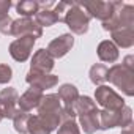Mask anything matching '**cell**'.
Returning <instances> with one entry per match:
<instances>
[{
    "label": "cell",
    "mask_w": 134,
    "mask_h": 134,
    "mask_svg": "<svg viewBox=\"0 0 134 134\" xmlns=\"http://www.w3.org/2000/svg\"><path fill=\"white\" fill-rule=\"evenodd\" d=\"M107 81L120 88L126 96L134 95V71L125 68L123 65H114L107 70Z\"/></svg>",
    "instance_id": "6da1fadb"
},
{
    "label": "cell",
    "mask_w": 134,
    "mask_h": 134,
    "mask_svg": "<svg viewBox=\"0 0 134 134\" xmlns=\"http://www.w3.org/2000/svg\"><path fill=\"white\" fill-rule=\"evenodd\" d=\"M132 123V110L131 107L125 106L120 110H101L99 112V129H109V128H129Z\"/></svg>",
    "instance_id": "7a4b0ae2"
},
{
    "label": "cell",
    "mask_w": 134,
    "mask_h": 134,
    "mask_svg": "<svg viewBox=\"0 0 134 134\" xmlns=\"http://www.w3.org/2000/svg\"><path fill=\"white\" fill-rule=\"evenodd\" d=\"M90 19H92V18L87 14V11H85L77 2H73V3H71V7L66 10L65 18H63V21L66 22V25H68V27L71 29V32L76 33V35H84V33H87Z\"/></svg>",
    "instance_id": "3957f363"
},
{
    "label": "cell",
    "mask_w": 134,
    "mask_h": 134,
    "mask_svg": "<svg viewBox=\"0 0 134 134\" xmlns=\"http://www.w3.org/2000/svg\"><path fill=\"white\" fill-rule=\"evenodd\" d=\"M90 18H96L99 21H107L110 16H114L117 11L121 10L123 3L121 2H101V0H95V2H87V3H79Z\"/></svg>",
    "instance_id": "277c9868"
},
{
    "label": "cell",
    "mask_w": 134,
    "mask_h": 134,
    "mask_svg": "<svg viewBox=\"0 0 134 134\" xmlns=\"http://www.w3.org/2000/svg\"><path fill=\"white\" fill-rule=\"evenodd\" d=\"M95 99L99 106H103L107 110H120L125 107V99L110 87L99 85L95 92Z\"/></svg>",
    "instance_id": "5b68a950"
},
{
    "label": "cell",
    "mask_w": 134,
    "mask_h": 134,
    "mask_svg": "<svg viewBox=\"0 0 134 134\" xmlns=\"http://www.w3.org/2000/svg\"><path fill=\"white\" fill-rule=\"evenodd\" d=\"M11 35L18 36V38H21V36H32V38L36 40V38H40L43 35V29L32 18H21V19L13 21Z\"/></svg>",
    "instance_id": "8992f818"
},
{
    "label": "cell",
    "mask_w": 134,
    "mask_h": 134,
    "mask_svg": "<svg viewBox=\"0 0 134 134\" xmlns=\"http://www.w3.org/2000/svg\"><path fill=\"white\" fill-rule=\"evenodd\" d=\"M18 99L19 95L16 92V88H3L0 92V114H2L3 118H14V115L18 114Z\"/></svg>",
    "instance_id": "52a82bcc"
},
{
    "label": "cell",
    "mask_w": 134,
    "mask_h": 134,
    "mask_svg": "<svg viewBox=\"0 0 134 134\" xmlns=\"http://www.w3.org/2000/svg\"><path fill=\"white\" fill-rule=\"evenodd\" d=\"M35 41L36 40L32 38V36H21V38L14 40L10 44V54H11V57L16 62H25L30 57V54H32Z\"/></svg>",
    "instance_id": "ba28073f"
},
{
    "label": "cell",
    "mask_w": 134,
    "mask_h": 134,
    "mask_svg": "<svg viewBox=\"0 0 134 134\" xmlns=\"http://www.w3.org/2000/svg\"><path fill=\"white\" fill-rule=\"evenodd\" d=\"M73 44H74V38H73V35L65 33V35H60L58 38L52 40V41L49 43V46H47L46 51L51 54L52 58H60V57L66 55V54L71 51Z\"/></svg>",
    "instance_id": "9c48e42d"
},
{
    "label": "cell",
    "mask_w": 134,
    "mask_h": 134,
    "mask_svg": "<svg viewBox=\"0 0 134 134\" xmlns=\"http://www.w3.org/2000/svg\"><path fill=\"white\" fill-rule=\"evenodd\" d=\"M54 68V58L46 49H40L33 54L32 63H30V71L41 73V74H49V71Z\"/></svg>",
    "instance_id": "30bf717a"
},
{
    "label": "cell",
    "mask_w": 134,
    "mask_h": 134,
    "mask_svg": "<svg viewBox=\"0 0 134 134\" xmlns=\"http://www.w3.org/2000/svg\"><path fill=\"white\" fill-rule=\"evenodd\" d=\"M25 81H27V84H30V87H35V88L43 92L46 88H52L54 85H57L58 77L54 74H41V73L29 71Z\"/></svg>",
    "instance_id": "8fae6325"
},
{
    "label": "cell",
    "mask_w": 134,
    "mask_h": 134,
    "mask_svg": "<svg viewBox=\"0 0 134 134\" xmlns=\"http://www.w3.org/2000/svg\"><path fill=\"white\" fill-rule=\"evenodd\" d=\"M41 98H43V92L38 90V88H35V87H30V88H29L22 96H19V99H18L19 110H22V112H29V110L38 107Z\"/></svg>",
    "instance_id": "7c38bea8"
},
{
    "label": "cell",
    "mask_w": 134,
    "mask_h": 134,
    "mask_svg": "<svg viewBox=\"0 0 134 134\" xmlns=\"http://www.w3.org/2000/svg\"><path fill=\"white\" fill-rule=\"evenodd\" d=\"M112 33V43L117 47L128 49L134 44V27H120Z\"/></svg>",
    "instance_id": "4fadbf2b"
},
{
    "label": "cell",
    "mask_w": 134,
    "mask_h": 134,
    "mask_svg": "<svg viewBox=\"0 0 134 134\" xmlns=\"http://www.w3.org/2000/svg\"><path fill=\"white\" fill-rule=\"evenodd\" d=\"M38 115H54L60 114L62 106H60V98L58 95H43L40 104H38Z\"/></svg>",
    "instance_id": "5bb4252c"
},
{
    "label": "cell",
    "mask_w": 134,
    "mask_h": 134,
    "mask_svg": "<svg viewBox=\"0 0 134 134\" xmlns=\"http://www.w3.org/2000/svg\"><path fill=\"white\" fill-rule=\"evenodd\" d=\"M79 121L85 134H93L96 129H99V110L96 109L87 114H81Z\"/></svg>",
    "instance_id": "9a60e30c"
},
{
    "label": "cell",
    "mask_w": 134,
    "mask_h": 134,
    "mask_svg": "<svg viewBox=\"0 0 134 134\" xmlns=\"http://www.w3.org/2000/svg\"><path fill=\"white\" fill-rule=\"evenodd\" d=\"M98 57H99V60H103V62L114 63V62H117V58H118V47H117L112 41H109V40L101 41L99 46H98Z\"/></svg>",
    "instance_id": "2e32d148"
},
{
    "label": "cell",
    "mask_w": 134,
    "mask_h": 134,
    "mask_svg": "<svg viewBox=\"0 0 134 134\" xmlns=\"http://www.w3.org/2000/svg\"><path fill=\"white\" fill-rule=\"evenodd\" d=\"M58 98L60 101H63V107H74V103L79 98V92L74 85L71 84H63L58 88Z\"/></svg>",
    "instance_id": "e0dca14e"
},
{
    "label": "cell",
    "mask_w": 134,
    "mask_h": 134,
    "mask_svg": "<svg viewBox=\"0 0 134 134\" xmlns=\"http://www.w3.org/2000/svg\"><path fill=\"white\" fill-rule=\"evenodd\" d=\"M117 19H118V29L120 27H134V7L123 5L121 10L117 13Z\"/></svg>",
    "instance_id": "ac0fdd59"
},
{
    "label": "cell",
    "mask_w": 134,
    "mask_h": 134,
    "mask_svg": "<svg viewBox=\"0 0 134 134\" xmlns=\"http://www.w3.org/2000/svg\"><path fill=\"white\" fill-rule=\"evenodd\" d=\"M27 132L29 134H51V129L38 115H30L29 125H27Z\"/></svg>",
    "instance_id": "d6986e66"
},
{
    "label": "cell",
    "mask_w": 134,
    "mask_h": 134,
    "mask_svg": "<svg viewBox=\"0 0 134 134\" xmlns=\"http://www.w3.org/2000/svg\"><path fill=\"white\" fill-rule=\"evenodd\" d=\"M90 81L95 84V85H101L103 82L107 81V66L103 65V63H96L93 65L92 68H90Z\"/></svg>",
    "instance_id": "ffe728a7"
},
{
    "label": "cell",
    "mask_w": 134,
    "mask_h": 134,
    "mask_svg": "<svg viewBox=\"0 0 134 134\" xmlns=\"http://www.w3.org/2000/svg\"><path fill=\"white\" fill-rule=\"evenodd\" d=\"M16 11L24 18H32L40 11V5L35 0H22L16 5Z\"/></svg>",
    "instance_id": "44dd1931"
},
{
    "label": "cell",
    "mask_w": 134,
    "mask_h": 134,
    "mask_svg": "<svg viewBox=\"0 0 134 134\" xmlns=\"http://www.w3.org/2000/svg\"><path fill=\"white\" fill-rule=\"evenodd\" d=\"M35 21L38 22L40 27H51L58 22V18L52 10H40L35 14Z\"/></svg>",
    "instance_id": "7402d4cb"
},
{
    "label": "cell",
    "mask_w": 134,
    "mask_h": 134,
    "mask_svg": "<svg viewBox=\"0 0 134 134\" xmlns=\"http://www.w3.org/2000/svg\"><path fill=\"white\" fill-rule=\"evenodd\" d=\"M74 110H76V115L96 110V103L92 98H88V96H79L77 101L74 103Z\"/></svg>",
    "instance_id": "603a6c76"
},
{
    "label": "cell",
    "mask_w": 134,
    "mask_h": 134,
    "mask_svg": "<svg viewBox=\"0 0 134 134\" xmlns=\"http://www.w3.org/2000/svg\"><path fill=\"white\" fill-rule=\"evenodd\" d=\"M29 118H30V114L29 112H22V110H18V114L14 115L13 121H14V129L21 134H27V125H29Z\"/></svg>",
    "instance_id": "cb8c5ba5"
},
{
    "label": "cell",
    "mask_w": 134,
    "mask_h": 134,
    "mask_svg": "<svg viewBox=\"0 0 134 134\" xmlns=\"http://www.w3.org/2000/svg\"><path fill=\"white\" fill-rule=\"evenodd\" d=\"M57 134H81V131H79V126L74 120H68V121H63L58 126Z\"/></svg>",
    "instance_id": "d4e9b609"
},
{
    "label": "cell",
    "mask_w": 134,
    "mask_h": 134,
    "mask_svg": "<svg viewBox=\"0 0 134 134\" xmlns=\"http://www.w3.org/2000/svg\"><path fill=\"white\" fill-rule=\"evenodd\" d=\"M13 71L8 65H0V84H7L11 81Z\"/></svg>",
    "instance_id": "484cf974"
},
{
    "label": "cell",
    "mask_w": 134,
    "mask_h": 134,
    "mask_svg": "<svg viewBox=\"0 0 134 134\" xmlns=\"http://www.w3.org/2000/svg\"><path fill=\"white\" fill-rule=\"evenodd\" d=\"M11 25H13V19L10 16L0 19V32L3 35H11Z\"/></svg>",
    "instance_id": "4316f807"
},
{
    "label": "cell",
    "mask_w": 134,
    "mask_h": 134,
    "mask_svg": "<svg viewBox=\"0 0 134 134\" xmlns=\"http://www.w3.org/2000/svg\"><path fill=\"white\" fill-rule=\"evenodd\" d=\"M11 8V2L10 0H0V19H3L8 16V11Z\"/></svg>",
    "instance_id": "83f0119b"
},
{
    "label": "cell",
    "mask_w": 134,
    "mask_h": 134,
    "mask_svg": "<svg viewBox=\"0 0 134 134\" xmlns=\"http://www.w3.org/2000/svg\"><path fill=\"white\" fill-rule=\"evenodd\" d=\"M121 65L125 66V68H128V70L134 71V55H126Z\"/></svg>",
    "instance_id": "f1b7e54d"
},
{
    "label": "cell",
    "mask_w": 134,
    "mask_h": 134,
    "mask_svg": "<svg viewBox=\"0 0 134 134\" xmlns=\"http://www.w3.org/2000/svg\"><path fill=\"white\" fill-rule=\"evenodd\" d=\"M121 134H134V132H132V128L129 126V128H126V129H123V131H121Z\"/></svg>",
    "instance_id": "f546056e"
},
{
    "label": "cell",
    "mask_w": 134,
    "mask_h": 134,
    "mask_svg": "<svg viewBox=\"0 0 134 134\" xmlns=\"http://www.w3.org/2000/svg\"><path fill=\"white\" fill-rule=\"evenodd\" d=\"M2 118H3V117H2V114H0V120H2Z\"/></svg>",
    "instance_id": "4dcf8cb0"
}]
</instances>
